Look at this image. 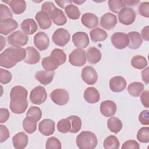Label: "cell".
Returning <instances> with one entry per match:
<instances>
[{"label": "cell", "instance_id": "15", "mask_svg": "<svg viewBox=\"0 0 149 149\" xmlns=\"http://www.w3.org/2000/svg\"><path fill=\"white\" fill-rule=\"evenodd\" d=\"M34 44L40 51L47 49L49 45L48 36L44 32L39 31L34 36Z\"/></svg>", "mask_w": 149, "mask_h": 149}, {"label": "cell", "instance_id": "34", "mask_svg": "<svg viewBox=\"0 0 149 149\" xmlns=\"http://www.w3.org/2000/svg\"><path fill=\"white\" fill-rule=\"evenodd\" d=\"M144 90V84L141 82L134 81L131 83L127 87V91L130 95L133 97H139Z\"/></svg>", "mask_w": 149, "mask_h": 149}, {"label": "cell", "instance_id": "41", "mask_svg": "<svg viewBox=\"0 0 149 149\" xmlns=\"http://www.w3.org/2000/svg\"><path fill=\"white\" fill-rule=\"evenodd\" d=\"M57 129L62 133H66L70 132L71 129V125L69 120L66 119H62L57 123Z\"/></svg>", "mask_w": 149, "mask_h": 149}, {"label": "cell", "instance_id": "50", "mask_svg": "<svg viewBox=\"0 0 149 149\" xmlns=\"http://www.w3.org/2000/svg\"><path fill=\"white\" fill-rule=\"evenodd\" d=\"M122 149H127V148H134V149H139L140 145L139 144L134 140H129L125 141L122 146Z\"/></svg>", "mask_w": 149, "mask_h": 149}, {"label": "cell", "instance_id": "28", "mask_svg": "<svg viewBox=\"0 0 149 149\" xmlns=\"http://www.w3.org/2000/svg\"><path fill=\"white\" fill-rule=\"evenodd\" d=\"M86 56L89 63L96 64L99 62L101 59V52L98 48L91 47L87 51Z\"/></svg>", "mask_w": 149, "mask_h": 149}, {"label": "cell", "instance_id": "10", "mask_svg": "<svg viewBox=\"0 0 149 149\" xmlns=\"http://www.w3.org/2000/svg\"><path fill=\"white\" fill-rule=\"evenodd\" d=\"M52 101L56 105H66L69 100L68 92L63 88H56L52 91L50 94Z\"/></svg>", "mask_w": 149, "mask_h": 149}, {"label": "cell", "instance_id": "27", "mask_svg": "<svg viewBox=\"0 0 149 149\" xmlns=\"http://www.w3.org/2000/svg\"><path fill=\"white\" fill-rule=\"evenodd\" d=\"M129 40V48L132 49L139 48L143 42L142 37L140 34L137 31H130L127 34Z\"/></svg>", "mask_w": 149, "mask_h": 149}, {"label": "cell", "instance_id": "26", "mask_svg": "<svg viewBox=\"0 0 149 149\" xmlns=\"http://www.w3.org/2000/svg\"><path fill=\"white\" fill-rule=\"evenodd\" d=\"M21 29L27 35H31L36 32L38 29V26L34 19L29 18L22 22Z\"/></svg>", "mask_w": 149, "mask_h": 149}, {"label": "cell", "instance_id": "55", "mask_svg": "<svg viewBox=\"0 0 149 149\" xmlns=\"http://www.w3.org/2000/svg\"><path fill=\"white\" fill-rule=\"evenodd\" d=\"M148 28H149V26H146L141 30V36H142L141 37H143V38L146 41H148V40H149Z\"/></svg>", "mask_w": 149, "mask_h": 149}, {"label": "cell", "instance_id": "37", "mask_svg": "<svg viewBox=\"0 0 149 149\" xmlns=\"http://www.w3.org/2000/svg\"><path fill=\"white\" fill-rule=\"evenodd\" d=\"M71 125V129L70 132L72 133H76L79 132L81 128L82 122L81 119L76 115H72L67 118Z\"/></svg>", "mask_w": 149, "mask_h": 149}, {"label": "cell", "instance_id": "23", "mask_svg": "<svg viewBox=\"0 0 149 149\" xmlns=\"http://www.w3.org/2000/svg\"><path fill=\"white\" fill-rule=\"evenodd\" d=\"M82 24L88 29H93L98 25V19L93 13H84L81 19Z\"/></svg>", "mask_w": 149, "mask_h": 149}, {"label": "cell", "instance_id": "32", "mask_svg": "<svg viewBox=\"0 0 149 149\" xmlns=\"http://www.w3.org/2000/svg\"><path fill=\"white\" fill-rule=\"evenodd\" d=\"M107 126L111 132L116 134L122 129L123 124L118 118L111 116L107 121Z\"/></svg>", "mask_w": 149, "mask_h": 149}, {"label": "cell", "instance_id": "9", "mask_svg": "<svg viewBox=\"0 0 149 149\" xmlns=\"http://www.w3.org/2000/svg\"><path fill=\"white\" fill-rule=\"evenodd\" d=\"M69 62L74 66H82L86 62V52L80 48L74 49L69 55Z\"/></svg>", "mask_w": 149, "mask_h": 149}, {"label": "cell", "instance_id": "54", "mask_svg": "<svg viewBox=\"0 0 149 149\" xmlns=\"http://www.w3.org/2000/svg\"><path fill=\"white\" fill-rule=\"evenodd\" d=\"M55 3H57V5L60 6L62 8H65V6H68V5L72 4V2H73L72 1L70 0H64V1H56L55 0Z\"/></svg>", "mask_w": 149, "mask_h": 149}, {"label": "cell", "instance_id": "47", "mask_svg": "<svg viewBox=\"0 0 149 149\" xmlns=\"http://www.w3.org/2000/svg\"><path fill=\"white\" fill-rule=\"evenodd\" d=\"M140 15L146 18L149 17V2H143L140 3L139 7Z\"/></svg>", "mask_w": 149, "mask_h": 149}, {"label": "cell", "instance_id": "6", "mask_svg": "<svg viewBox=\"0 0 149 149\" xmlns=\"http://www.w3.org/2000/svg\"><path fill=\"white\" fill-rule=\"evenodd\" d=\"M136 13L135 11L129 7L123 8L119 12L118 17L120 23L123 25L132 24L136 19Z\"/></svg>", "mask_w": 149, "mask_h": 149}, {"label": "cell", "instance_id": "29", "mask_svg": "<svg viewBox=\"0 0 149 149\" xmlns=\"http://www.w3.org/2000/svg\"><path fill=\"white\" fill-rule=\"evenodd\" d=\"M42 68L47 71H54L60 65L59 62L51 56L45 57L41 62Z\"/></svg>", "mask_w": 149, "mask_h": 149}, {"label": "cell", "instance_id": "40", "mask_svg": "<svg viewBox=\"0 0 149 149\" xmlns=\"http://www.w3.org/2000/svg\"><path fill=\"white\" fill-rule=\"evenodd\" d=\"M137 139L143 143L149 142V127H143L140 128L137 133Z\"/></svg>", "mask_w": 149, "mask_h": 149}, {"label": "cell", "instance_id": "13", "mask_svg": "<svg viewBox=\"0 0 149 149\" xmlns=\"http://www.w3.org/2000/svg\"><path fill=\"white\" fill-rule=\"evenodd\" d=\"M72 41L75 47L80 49L86 48L90 43L88 34L83 31H78L73 34Z\"/></svg>", "mask_w": 149, "mask_h": 149}, {"label": "cell", "instance_id": "24", "mask_svg": "<svg viewBox=\"0 0 149 149\" xmlns=\"http://www.w3.org/2000/svg\"><path fill=\"white\" fill-rule=\"evenodd\" d=\"M84 100L90 104L98 102L100 99V94L97 88L94 87L87 88L84 92Z\"/></svg>", "mask_w": 149, "mask_h": 149}, {"label": "cell", "instance_id": "45", "mask_svg": "<svg viewBox=\"0 0 149 149\" xmlns=\"http://www.w3.org/2000/svg\"><path fill=\"white\" fill-rule=\"evenodd\" d=\"M13 16L12 13L9 8L3 4L0 5V21L12 18Z\"/></svg>", "mask_w": 149, "mask_h": 149}, {"label": "cell", "instance_id": "35", "mask_svg": "<svg viewBox=\"0 0 149 149\" xmlns=\"http://www.w3.org/2000/svg\"><path fill=\"white\" fill-rule=\"evenodd\" d=\"M132 66L137 69H143L147 66L148 63L146 58L141 55H135L131 60Z\"/></svg>", "mask_w": 149, "mask_h": 149}, {"label": "cell", "instance_id": "42", "mask_svg": "<svg viewBox=\"0 0 149 149\" xmlns=\"http://www.w3.org/2000/svg\"><path fill=\"white\" fill-rule=\"evenodd\" d=\"M109 8L111 11L118 13L125 5L122 0H109L108 1Z\"/></svg>", "mask_w": 149, "mask_h": 149}, {"label": "cell", "instance_id": "17", "mask_svg": "<svg viewBox=\"0 0 149 149\" xmlns=\"http://www.w3.org/2000/svg\"><path fill=\"white\" fill-rule=\"evenodd\" d=\"M35 19L39 25L40 29L46 30L49 29L52 25V20L49 14L44 10L38 12L36 16Z\"/></svg>", "mask_w": 149, "mask_h": 149}, {"label": "cell", "instance_id": "20", "mask_svg": "<svg viewBox=\"0 0 149 149\" xmlns=\"http://www.w3.org/2000/svg\"><path fill=\"white\" fill-rule=\"evenodd\" d=\"M18 27L17 22L12 18L7 19L0 21V33L3 35H8L16 30Z\"/></svg>", "mask_w": 149, "mask_h": 149}, {"label": "cell", "instance_id": "49", "mask_svg": "<svg viewBox=\"0 0 149 149\" xmlns=\"http://www.w3.org/2000/svg\"><path fill=\"white\" fill-rule=\"evenodd\" d=\"M0 142L3 143L9 138L10 133L8 129L3 125H0Z\"/></svg>", "mask_w": 149, "mask_h": 149}, {"label": "cell", "instance_id": "1", "mask_svg": "<svg viewBox=\"0 0 149 149\" xmlns=\"http://www.w3.org/2000/svg\"><path fill=\"white\" fill-rule=\"evenodd\" d=\"M28 92L23 86H14L10 92V109L12 112L16 114L24 113L27 107V100Z\"/></svg>", "mask_w": 149, "mask_h": 149}, {"label": "cell", "instance_id": "39", "mask_svg": "<svg viewBox=\"0 0 149 149\" xmlns=\"http://www.w3.org/2000/svg\"><path fill=\"white\" fill-rule=\"evenodd\" d=\"M50 56L54 58L56 60H57L60 65L65 63L66 61V55L64 52V51L59 48H55L51 52Z\"/></svg>", "mask_w": 149, "mask_h": 149}, {"label": "cell", "instance_id": "21", "mask_svg": "<svg viewBox=\"0 0 149 149\" xmlns=\"http://www.w3.org/2000/svg\"><path fill=\"white\" fill-rule=\"evenodd\" d=\"M29 141L27 135L23 132H19L16 133L12 137V143L14 148L16 149H23L24 148Z\"/></svg>", "mask_w": 149, "mask_h": 149}, {"label": "cell", "instance_id": "44", "mask_svg": "<svg viewBox=\"0 0 149 149\" xmlns=\"http://www.w3.org/2000/svg\"><path fill=\"white\" fill-rule=\"evenodd\" d=\"M26 116L32 117L38 122L41 118L42 112L39 107H31L26 113Z\"/></svg>", "mask_w": 149, "mask_h": 149}, {"label": "cell", "instance_id": "33", "mask_svg": "<svg viewBox=\"0 0 149 149\" xmlns=\"http://www.w3.org/2000/svg\"><path fill=\"white\" fill-rule=\"evenodd\" d=\"M37 120L32 117L26 116L23 121V129L29 134L36 132L37 129Z\"/></svg>", "mask_w": 149, "mask_h": 149}, {"label": "cell", "instance_id": "19", "mask_svg": "<svg viewBox=\"0 0 149 149\" xmlns=\"http://www.w3.org/2000/svg\"><path fill=\"white\" fill-rule=\"evenodd\" d=\"M126 80L120 76H115L109 80V87L113 92L119 93L123 91L126 88Z\"/></svg>", "mask_w": 149, "mask_h": 149}, {"label": "cell", "instance_id": "5", "mask_svg": "<svg viewBox=\"0 0 149 149\" xmlns=\"http://www.w3.org/2000/svg\"><path fill=\"white\" fill-rule=\"evenodd\" d=\"M7 40L8 43L13 47H21L27 44L29 41V37L23 31L17 30L10 34L7 37Z\"/></svg>", "mask_w": 149, "mask_h": 149}, {"label": "cell", "instance_id": "4", "mask_svg": "<svg viewBox=\"0 0 149 149\" xmlns=\"http://www.w3.org/2000/svg\"><path fill=\"white\" fill-rule=\"evenodd\" d=\"M76 143L80 149H93L97 146L98 140L94 133L83 131L77 135Z\"/></svg>", "mask_w": 149, "mask_h": 149}, {"label": "cell", "instance_id": "48", "mask_svg": "<svg viewBox=\"0 0 149 149\" xmlns=\"http://www.w3.org/2000/svg\"><path fill=\"white\" fill-rule=\"evenodd\" d=\"M148 110H143L139 115V120L143 125H149V114Z\"/></svg>", "mask_w": 149, "mask_h": 149}, {"label": "cell", "instance_id": "31", "mask_svg": "<svg viewBox=\"0 0 149 149\" xmlns=\"http://www.w3.org/2000/svg\"><path fill=\"white\" fill-rule=\"evenodd\" d=\"M8 3L12 12L16 15L23 13L26 9V3L24 1L12 0L8 2Z\"/></svg>", "mask_w": 149, "mask_h": 149}, {"label": "cell", "instance_id": "14", "mask_svg": "<svg viewBox=\"0 0 149 149\" xmlns=\"http://www.w3.org/2000/svg\"><path fill=\"white\" fill-rule=\"evenodd\" d=\"M117 23L116 16L110 12L104 14L100 19L101 26L107 30H110L114 28Z\"/></svg>", "mask_w": 149, "mask_h": 149}, {"label": "cell", "instance_id": "7", "mask_svg": "<svg viewBox=\"0 0 149 149\" xmlns=\"http://www.w3.org/2000/svg\"><path fill=\"white\" fill-rule=\"evenodd\" d=\"M47 98V93L45 88L41 86L35 87L30 93L31 102L36 105H40L45 102Z\"/></svg>", "mask_w": 149, "mask_h": 149}, {"label": "cell", "instance_id": "51", "mask_svg": "<svg viewBox=\"0 0 149 149\" xmlns=\"http://www.w3.org/2000/svg\"><path fill=\"white\" fill-rule=\"evenodd\" d=\"M148 97H149V91L148 90H145L141 93V95H140L141 102L143 105L147 108H149Z\"/></svg>", "mask_w": 149, "mask_h": 149}, {"label": "cell", "instance_id": "18", "mask_svg": "<svg viewBox=\"0 0 149 149\" xmlns=\"http://www.w3.org/2000/svg\"><path fill=\"white\" fill-rule=\"evenodd\" d=\"M38 130L44 136L52 135L55 131V122L50 119H43L38 124Z\"/></svg>", "mask_w": 149, "mask_h": 149}, {"label": "cell", "instance_id": "53", "mask_svg": "<svg viewBox=\"0 0 149 149\" xmlns=\"http://www.w3.org/2000/svg\"><path fill=\"white\" fill-rule=\"evenodd\" d=\"M148 70L149 68L147 67L146 69H144L141 72V76H142V80L146 84H148Z\"/></svg>", "mask_w": 149, "mask_h": 149}, {"label": "cell", "instance_id": "52", "mask_svg": "<svg viewBox=\"0 0 149 149\" xmlns=\"http://www.w3.org/2000/svg\"><path fill=\"white\" fill-rule=\"evenodd\" d=\"M10 116V113L8 109L1 108L0 109V122L1 123L6 122Z\"/></svg>", "mask_w": 149, "mask_h": 149}, {"label": "cell", "instance_id": "8", "mask_svg": "<svg viewBox=\"0 0 149 149\" xmlns=\"http://www.w3.org/2000/svg\"><path fill=\"white\" fill-rule=\"evenodd\" d=\"M70 38V35L68 31L63 28L56 30L53 33L52 40L54 43L60 47L65 46L68 43Z\"/></svg>", "mask_w": 149, "mask_h": 149}, {"label": "cell", "instance_id": "36", "mask_svg": "<svg viewBox=\"0 0 149 149\" xmlns=\"http://www.w3.org/2000/svg\"><path fill=\"white\" fill-rule=\"evenodd\" d=\"M103 146L105 149H118L119 148L120 143L115 136L110 135L105 139Z\"/></svg>", "mask_w": 149, "mask_h": 149}, {"label": "cell", "instance_id": "30", "mask_svg": "<svg viewBox=\"0 0 149 149\" xmlns=\"http://www.w3.org/2000/svg\"><path fill=\"white\" fill-rule=\"evenodd\" d=\"M90 36L91 40L95 42L104 41L108 37L107 33L103 29L98 27L94 28L91 30Z\"/></svg>", "mask_w": 149, "mask_h": 149}, {"label": "cell", "instance_id": "38", "mask_svg": "<svg viewBox=\"0 0 149 149\" xmlns=\"http://www.w3.org/2000/svg\"><path fill=\"white\" fill-rule=\"evenodd\" d=\"M65 11L68 17L72 20H77L80 16V12L77 6L72 3L66 6Z\"/></svg>", "mask_w": 149, "mask_h": 149}, {"label": "cell", "instance_id": "3", "mask_svg": "<svg viewBox=\"0 0 149 149\" xmlns=\"http://www.w3.org/2000/svg\"><path fill=\"white\" fill-rule=\"evenodd\" d=\"M41 10L47 12L53 22L58 26H63L67 22V19L63 11L56 8L53 2H45L41 6Z\"/></svg>", "mask_w": 149, "mask_h": 149}, {"label": "cell", "instance_id": "56", "mask_svg": "<svg viewBox=\"0 0 149 149\" xmlns=\"http://www.w3.org/2000/svg\"><path fill=\"white\" fill-rule=\"evenodd\" d=\"M125 5H128V6H134V5H137L139 2V1H123Z\"/></svg>", "mask_w": 149, "mask_h": 149}, {"label": "cell", "instance_id": "46", "mask_svg": "<svg viewBox=\"0 0 149 149\" xmlns=\"http://www.w3.org/2000/svg\"><path fill=\"white\" fill-rule=\"evenodd\" d=\"M11 73L3 69H0V82L1 84H6L9 83L12 80Z\"/></svg>", "mask_w": 149, "mask_h": 149}, {"label": "cell", "instance_id": "57", "mask_svg": "<svg viewBox=\"0 0 149 149\" xmlns=\"http://www.w3.org/2000/svg\"><path fill=\"white\" fill-rule=\"evenodd\" d=\"M72 1L77 5H81L82 3L86 2V1Z\"/></svg>", "mask_w": 149, "mask_h": 149}, {"label": "cell", "instance_id": "22", "mask_svg": "<svg viewBox=\"0 0 149 149\" xmlns=\"http://www.w3.org/2000/svg\"><path fill=\"white\" fill-rule=\"evenodd\" d=\"M26 56L24 62L30 65L37 63L40 60V55L38 51L33 47H27L26 48Z\"/></svg>", "mask_w": 149, "mask_h": 149}, {"label": "cell", "instance_id": "25", "mask_svg": "<svg viewBox=\"0 0 149 149\" xmlns=\"http://www.w3.org/2000/svg\"><path fill=\"white\" fill-rule=\"evenodd\" d=\"M54 74V71L40 70L36 73L35 77L41 84L47 85L52 81Z\"/></svg>", "mask_w": 149, "mask_h": 149}, {"label": "cell", "instance_id": "11", "mask_svg": "<svg viewBox=\"0 0 149 149\" xmlns=\"http://www.w3.org/2000/svg\"><path fill=\"white\" fill-rule=\"evenodd\" d=\"M112 44L117 49H122L129 45V40L127 35L122 32H116L112 34L111 38Z\"/></svg>", "mask_w": 149, "mask_h": 149}, {"label": "cell", "instance_id": "12", "mask_svg": "<svg viewBox=\"0 0 149 149\" xmlns=\"http://www.w3.org/2000/svg\"><path fill=\"white\" fill-rule=\"evenodd\" d=\"M81 78L87 84H94L98 79V74L94 68L90 66L84 67L81 70Z\"/></svg>", "mask_w": 149, "mask_h": 149}, {"label": "cell", "instance_id": "16", "mask_svg": "<svg viewBox=\"0 0 149 149\" xmlns=\"http://www.w3.org/2000/svg\"><path fill=\"white\" fill-rule=\"evenodd\" d=\"M116 110V104L112 100H105L100 104L101 113L105 117L113 116L115 114Z\"/></svg>", "mask_w": 149, "mask_h": 149}, {"label": "cell", "instance_id": "43", "mask_svg": "<svg viewBox=\"0 0 149 149\" xmlns=\"http://www.w3.org/2000/svg\"><path fill=\"white\" fill-rule=\"evenodd\" d=\"M45 148L47 149H61L62 148L61 143L58 139L50 137L47 140Z\"/></svg>", "mask_w": 149, "mask_h": 149}, {"label": "cell", "instance_id": "2", "mask_svg": "<svg viewBox=\"0 0 149 149\" xmlns=\"http://www.w3.org/2000/svg\"><path fill=\"white\" fill-rule=\"evenodd\" d=\"M26 56V49L22 47H11L5 49L0 54V66L9 69L17 63L24 60Z\"/></svg>", "mask_w": 149, "mask_h": 149}]
</instances>
